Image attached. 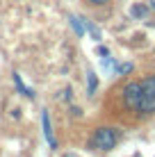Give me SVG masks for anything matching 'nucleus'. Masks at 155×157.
<instances>
[{"label":"nucleus","instance_id":"1","mask_svg":"<svg viewBox=\"0 0 155 157\" xmlns=\"http://www.w3.org/2000/svg\"><path fill=\"white\" fill-rule=\"evenodd\" d=\"M119 141H121V132H119L116 128L100 125V128H96V132H94L89 146L96 148V150H112Z\"/></svg>","mask_w":155,"mask_h":157},{"label":"nucleus","instance_id":"2","mask_svg":"<svg viewBox=\"0 0 155 157\" xmlns=\"http://www.w3.org/2000/svg\"><path fill=\"white\" fill-rule=\"evenodd\" d=\"M141 96H144V86H141V82H128V84L123 86V100H126L128 107H132V109H137V105H139Z\"/></svg>","mask_w":155,"mask_h":157},{"label":"nucleus","instance_id":"3","mask_svg":"<svg viewBox=\"0 0 155 157\" xmlns=\"http://www.w3.org/2000/svg\"><path fill=\"white\" fill-rule=\"evenodd\" d=\"M41 125H44V137L50 144V148H57V139H55V132H52V125H50V116H48L46 109L41 112Z\"/></svg>","mask_w":155,"mask_h":157},{"label":"nucleus","instance_id":"4","mask_svg":"<svg viewBox=\"0 0 155 157\" xmlns=\"http://www.w3.org/2000/svg\"><path fill=\"white\" fill-rule=\"evenodd\" d=\"M130 14H132V18L141 21V18H146V16H148V7H146V5H141V2H137V5H132Z\"/></svg>","mask_w":155,"mask_h":157},{"label":"nucleus","instance_id":"5","mask_svg":"<svg viewBox=\"0 0 155 157\" xmlns=\"http://www.w3.org/2000/svg\"><path fill=\"white\" fill-rule=\"evenodd\" d=\"M96 89H98V78H96L94 71H89L87 73V96H94Z\"/></svg>","mask_w":155,"mask_h":157},{"label":"nucleus","instance_id":"6","mask_svg":"<svg viewBox=\"0 0 155 157\" xmlns=\"http://www.w3.org/2000/svg\"><path fill=\"white\" fill-rule=\"evenodd\" d=\"M14 84H16V89H18L23 96H28V98H34V91H32V89H28V86H25L23 82H21V75H18V73H14Z\"/></svg>","mask_w":155,"mask_h":157},{"label":"nucleus","instance_id":"7","mask_svg":"<svg viewBox=\"0 0 155 157\" xmlns=\"http://www.w3.org/2000/svg\"><path fill=\"white\" fill-rule=\"evenodd\" d=\"M68 21H71V25H73V30L78 32V34H84V25L80 23V18H76V16H68Z\"/></svg>","mask_w":155,"mask_h":157},{"label":"nucleus","instance_id":"8","mask_svg":"<svg viewBox=\"0 0 155 157\" xmlns=\"http://www.w3.org/2000/svg\"><path fill=\"white\" fill-rule=\"evenodd\" d=\"M141 84L146 86V89H151L153 94H155V75H151V78H146V80H141Z\"/></svg>","mask_w":155,"mask_h":157},{"label":"nucleus","instance_id":"9","mask_svg":"<svg viewBox=\"0 0 155 157\" xmlns=\"http://www.w3.org/2000/svg\"><path fill=\"white\" fill-rule=\"evenodd\" d=\"M132 71V64H119L116 66V73H130Z\"/></svg>","mask_w":155,"mask_h":157},{"label":"nucleus","instance_id":"10","mask_svg":"<svg viewBox=\"0 0 155 157\" xmlns=\"http://www.w3.org/2000/svg\"><path fill=\"white\" fill-rule=\"evenodd\" d=\"M98 55H100V57H107V55H110V50H107L105 46H98Z\"/></svg>","mask_w":155,"mask_h":157},{"label":"nucleus","instance_id":"11","mask_svg":"<svg viewBox=\"0 0 155 157\" xmlns=\"http://www.w3.org/2000/svg\"><path fill=\"white\" fill-rule=\"evenodd\" d=\"M64 98H66V100H71V98H73V91H71V86H68V89H64Z\"/></svg>","mask_w":155,"mask_h":157},{"label":"nucleus","instance_id":"12","mask_svg":"<svg viewBox=\"0 0 155 157\" xmlns=\"http://www.w3.org/2000/svg\"><path fill=\"white\" fill-rule=\"evenodd\" d=\"M89 2H91V5H105L107 0H89Z\"/></svg>","mask_w":155,"mask_h":157},{"label":"nucleus","instance_id":"13","mask_svg":"<svg viewBox=\"0 0 155 157\" xmlns=\"http://www.w3.org/2000/svg\"><path fill=\"white\" fill-rule=\"evenodd\" d=\"M151 7H153V9H155V0H151Z\"/></svg>","mask_w":155,"mask_h":157}]
</instances>
